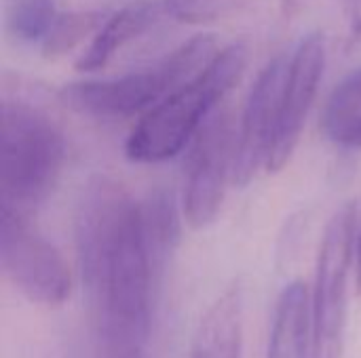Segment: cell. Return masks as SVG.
Listing matches in <instances>:
<instances>
[{
    "instance_id": "obj_16",
    "label": "cell",
    "mask_w": 361,
    "mask_h": 358,
    "mask_svg": "<svg viewBox=\"0 0 361 358\" xmlns=\"http://www.w3.org/2000/svg\"><path fill=\"white\" fill-rule=\"evenodd\" d=\"M104 23V13L99 11H70L59 13L51 32L40 44L44 57H59L76 49L87 36H93Z\"/></svg>"
},
{
    "instance_id": "obj_20",
    "label": "cell",
    "mask_w": 361,
    "mask_h": 358,
    "mask_svg": "<svg viewBox=\"0 0 361 358\" xmlns=\"http://www.w3.org/2000/svg\"><path fill=\"white\" fill-rule=\"evenodd\" d=\"M355 281H357V291L361 293V234L357 249H355Z\"/></svg>"
},
{
    "instance_id": "obj_11",
    "label": "cell",
    "mask_w": 361,
    "mask_h": 358,
    "mask_svg": "<svg viewBox=\"0 0 361 358\" xmlns=\"http://www.w3.org/2000/svg\"><path fill=\"white\" fill-rule=\"evenodd\" d=\"M190 358H243V291L231 285L203 314Z\"/></svg>"
},
{
    "instance_id": "obj_6",
    "label": "cell",
    "mask_w": 361,
    "mask_h": 358,
    "mask_svg": "<svg viewBox=\"0 0 361 358\" xmlns=\"http://www.w3.org/2000/svg\"><path fill=\"white\" fill-rule=\"evenodd\" d=\"M0 262L11 285L32 304L59 308L72 291V276L61 253L32 228L30 217L2 207Z\"/></svg>"
},
{
    "instance_id": "obj_7",
    "label": "cell",
    "mask_w": 361,
    "mask_h": 358,
    "mask_svg": "<svg viewBox=\"0 0 361 358\" xmlns=\"http://www.w3.org/2000/svg\"><path fill=\"white\" fill-rule=\"evenodd\" d=\"M237 135L226 110L214 112L195 135L184 173V217L190 228H207L220 213L226 181L235 173Z\"/></svg>"
},
{
    "instance_id": "obj_4",
    "label": "cell",
    "mask_w": 361,
    "mask_h": 358,
    "mask_svg": "<svg viewBox=\"0 0 361 358\" xmlns=\"http://www.w3.org/2000/svg\"><path fill=\"white\" fill-rule=\"evenodd\" d=\"M66 162L57 124L25 101L2 103V207L32 215L53 194Z\"/></svg>"
},
{
    "instance_id": "obj_18",
    "label": "cell",
    "mask_w": 361,
    "mask_h": 358,
    "mask_svg": "<svg viewBox=\"0 0 361 358\" xmlns=\"http://www.w3.org/2000/svg\"><path fill=\"white\" fill-rule=\"evenodd\" d=\"M347 6L351 11L353 38H361V0H347Z\"/></svg>"
},
{
    "instance_id": "obj_13",
    "label": "cell",
    "mask_w": 361,
    "mask_h": 358,
    "mask_svg": "<svg viewBox=\"0 0 361 358\" xmlns=\"http://www.w3.org/2000/svg\"><path fill=\"white\" fill-rule=\"evenodd\" d=\"M322 129L332 143L347 150H361V68L345 76L330 93Z\"/></svg>"
},
{
    "instance_id": "obj_10",
    "label": "cell",
    "mask_w": 361,
    "mask_h": 358,
    "mask_svg": "<svg viewBox=\"0 0 361 358\" xmlns=\"http://www.w3.org/2000/svg\"><path fill=\"white\" fill-rule=\"evenodd\" d=\"M267 358H313V304L302 281L290 283L277 300Z\"/></svg>"
},
{
    "instance_id": "obj_12",
    "label": "cell",
    "mask_w": 361,
    "mask_h": 358,
    "mask_svg": "<svg viewBox=\"0 0 361 358\" xmlns=\"http://www.w3.org/2000/svg\"><path fill=\"white\" fill-rule=\"evenodd\" d=\"M163 13V2H133L123 6L99 25L89 46L76 59V68L80 72L106 68L121 49L146 34Z\"/></svg>"
},
{
    "instance_id": "obj_5",
    "label": "cell",
    "mask_w": 361,
    "mask_h": 358,
    "mask_svg": "<svg viewBox=\"0 0 361 358\" xmlns=\"http://www.w3.org/2000/svg\"><path fill=\"white\" fill-rule=\"evenodd\" d=\"M355 262V207H341L326 226L311 291L313 358H343L349 319V279Z\"/></svg>"
},
{
    "instance_id": "obj_3",
    "label": "cell",
    "mask_w": 361,
    "mask_h": 358,
    "mask_svg": "<svg viewBox=\"0 0 361 358\" xmlns=\"http://www.w3.org/2000/svg\"><path fill=\"white\" fill-rule=\"evenodd\" d=\"M218 53L214 36L201 34L152 65L108 80H82L59 91L61 103L93 118H131L146 114L171 91L197 76Z\"/></svg>"
},
{
    "instance_id": "obj_14",
    "label": "cell",
    "mask_w": 361,
    "mask_h": 358,
    "mask_svg": "<svg viewBox=\"0 0 361 358\" xmlns=\"http://www.w3.org/2000/svg\"><path fill=\"white\" fill-rule=\"evenodd\" d=\"M140 209H142V224H144L148 251L157 274H161L165 260L178 241L176 203L167 190H154L144 203H140Z\"/></svg>"
},
{
    "instance_id": "obj_15",
    "label": "cell",
    "mask_w": 361,
    "mask_h": 358,
    "mask_svg": "<svg viewBox=\"0 0 361 358\" xmlns=\"http://www.w3.org/2000/svg\"><path fill=\"white\" fill-rule=\"evenodd\" d=\"M55 0H13L6 13V27L23 44H42L59 17Z\"/></svg>"
},
{
    "instance_id": "obj_17",
    "label": "cell",
    "mask_w": 361,
    "mask_h": 358,
    "mask_svg": "<svg viewBox=\"0 0 361 358\" xmlns=\"http://www.w3.org/2000/svg\"><path fill=\"white\" fill-rule=\"evenodd\" d=\"M241 0H163L165 15L182 23H209L231 15Z\"/></svg>"
},
{
    "instance_id": "obj_9",
    "label": "cell",
    "mask_w": 361,
    "mask_h": 358,
    "mask_svg": "<svg viewBox=\"0 0 361 358\" xmlns=\"http://www.w3.org/2000/svg\"><path fill=\"white\" fill-rule=\"evenodd\" d=\"M286 70H288V59L283 55L275 57L264 65V70L258 74L250 91L241 116V127L237 133V156H235V173H233L237 186H247L258 173V169L267 167L275 127H277Z\"/></svg>"
},
{
    "instance_id": "obj_2",
    "label": "cell",
    "mask_w": 361,
    "mask_h": 358,
    "mask_svg": "<svg viewBox=\"0 0 361 358\" xmlns=\"http://www.w3.org/2000/svg\"><path fill=\"white\" fill-rule=\"evenodd\" d=\"M245 63V44L235 42L220 49L197 76L142 114L127 137V158L131 162L152 165L180 154L241 78Z\"/></svg>"
},
{
    "instance_id": "obj_8",
    "label": "cell",
    "mask_w": 361,
    "mask_h": 358,
    "mask_svg": "<svg viewBox=\"0 0 361 358\" xmlns=\"http://www.w3.org/2000/svg\"><path fill=\"white\" fill-rule=\"evenodd\" d=\"M326 68V40L324 34L315 32L305 36L288 59L286 80L279 99L277 127L267 160V171H281L294 150L298 148L307 116L313 108V101L319 91V82Z\"/></svg>"
},
{
    "instance_id": "obj_1",
    "label": "cell",
    "mask_w": 361,
    "mask_h": 358,
    "mask_svg": "<svg viewBox=\"0 0 361 358\" xmlns=\"http://www.w3.org/2000/svg\"><path fill=\"white\" fill-rule=\"evenodd\" d=\"M76 249L102 358H144L159 279L142 209L123 186L93 177L76 209Z\"/></svg>"
},
{
    "instance_id": "obj_19",
    "label": "cell",
    "mask_w": 361,
    "mask_h": 358,
    "mask_svg": "<svg viewBox=\"0 0 361 358\" xmlns=\"http://www.w3.org/2000/svg\"><path fill=\"white\" fill-rule=\"evenodd\" d=\"M307 2H309V0H281V13H283V17H286V19L296 17V15L305 8Z\"/></svg>"
}]
</instances>
